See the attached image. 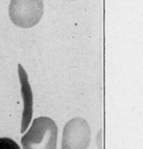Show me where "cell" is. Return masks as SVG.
<instances>
[{"label": "cell", "instance_id": "cell-1", "mask_svg": "<svg viewBox=\"0 0 143 149\" xmlns=\"http://www.w3.org/2000/svg\"><path fill=\"white\" fill-rule=\"evenodd\" d=\"M58 128L47 117L33 119L29 131L21 138L23 149H56Z\"/></svg>", "mask_w": 143, "mask_h": 149}, {"label": "cell", "instance_id": "cell-2", "mask_svg": "<svg viewBox=\"0 0 143 149\" xmlns=\"http://www.w3.org/2000/svg\"><path fill=\"white\" fill-rule=\"evenodd\" d=\"M44 13L42 0H11L9 17L12 22L21 28L36 26Z\"/></svg>", "mask_w": 143, "mask_h": 149}, {"label": "cell", "instance_id": "cell-3", "mask_svg": "<svg viewBox=\"0 0 143 149\" xmlns=\"http://www.w3.org/2000/svg\"><path fill=\"white\" fill-rule=\"evenodd\" d=\"M91 140V129L82 118L70 119L64 126L61 149H87Z\"/></svg>", "mask_w": 143, "mask_h": 149}, {"label": "cell", "instance_id": "cell-4", "mask_svg": "<svg viewBox=\"0 0 143 149\" xmlns=\"http://www.w3.org/2000/svg\"><path fill=\"white\" fill-rule=\"evenodd\" d=\"M18 72L19 77L21 86V96L23 98V112H22V118H21V129L20 132L24 133L27 127L29 126L32 117H33V92L32 88L28 81L27 74L25 71L24 68L21 64L18 65Z\"/></svg>", "mask_w": 143, "mask_h": 149}, {"label": "cell", "instance_id": "cell-5", "mask_svg": "<svg viewBox=\"0 0 143 149\" xmlns=\"http://www.w3.org/2000/svg\"><path fill=\"white\" fill-rule=\"evenodd\" d=\"M0 149H20V147L10 138H0Z\"/></svg>", "mask_w": 143, "mask_h": 149}, {"label": "cell", "instance_id": "cell-6", "mask_svg": "<svg viewBox=\"0 0 143 149\" xmlns=\"http://www.w3.org/2000/svg\"><path fill=\"white\" fill-rule=\"evenodd\" d=\"M69 1H76V0H69Z\"/></svg>", "mask_w": 143, "mask_h": 149}]
</instances>
